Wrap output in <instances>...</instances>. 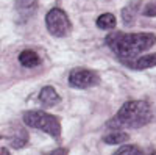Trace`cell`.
<instances>
[{"mask_svg": "<svg viewBox=\"0 0 156 155\" xmlns=\"http://www.w3.org/2000/svg\"><path fill=\"white\" fill-rule=\"evenodd\" d=\"M106 44L115 55L122 58H134L156 44L153 33H112L106 38Z\"/></svg>", "mask_w": 156, "mask_h": 155, "instance_id": "obj_1", "label": "cell"}, {"mask_svg": "<svg viewBox=\"0 0 156 155\" xmlns=\"http://www.w3.org/2000/svg\"><path fill=\"white\" fill-rule=\"evenodd\" d=\"M151 121L150 105L144 100H128L106 124L109 128H139Z\"/></svg>", "mask_w": 156, "mask_h": 155, "instance_id": "obj_2", "label": "cell"}, {"mask_svg": "<svg viewBox=\"0 0 156 155\" xmlns=\"http://www.w3.org/2000/svg\"><path fill=\"white\" fill-rule=\"evenodd\" d=\"M23 122L31 128H37L51 138H59L61 136V124L56 116L41 111V110H31V111H25L22 116Z\"/></svg>", "mask_w": 156, "mask_h": 155, "instance_id": "obj_3", "label": "cell"}, {"mask_svg": "<svg viewBox=\"0 0 156 155\" xmlns=\"http://www.w3.org/2000/svg\"><path fill=\"white\" fill-rule=\"evenodd\" d=\"M45 25L51 36L55 38H64L70 33L72 24L69 20V16L61 8H53L47 13L45 16Z\"/></svg>", "mask_w": 156, "mask_h": 155, "instance_id": "obj_4", "label": "cell"}, {"mask_svg": "<svg viewBox=\"0 0 156 155\" xmlns=\"http://www.w3.org/2000/svg\"><path fill=\"white\" fill-rule=\"evenodd\" d=\"M69 85L78 89H86V88H92L100 83V77L97 72L84 69V68H75L69 74Z\"/></svg>", "mask_w": 156, "mask_h": 155, "instance_id": "obj_5", "label": "cell"}, {"mask_svg": "<svg viewBox=\"0 0 156 155\" xmlns=\"http://www.w3.org/2000/svg\"><path fill=\"white\" fill-rule=\"evenodd\" d=\"M39 102L42 103L44 107L50 108V107H55L61 102V97L59 94L56 93V89L53 86H44L39 93Z\"/></svg>", "mask_w": 156, "mask_h": 155, "instance_id": "obj_6", "label": "cell"}, {"mask_svg": "<svg viewBox=\"0 0 156 155\" xmlns=\"http://www.w3.org/2000/svg\"><path fill=\"white\" fill-rule=\"evenodd\" d=\"M129 68H134L139 71H144V69H151L156 68V54H148L144 57H139L134 61H129Z\"/></svg>", "mask_w": 156, "mask_h": 155, "instance_id": "obj_7", "label": "cell"}, {"mask_svg": "<svg viewBox=\"0 0 156 155\" xmlns=\"http://www.w3.org/2000/svg\"><path fill=\"white\" fill-rule=\"evenodd\" d=\"M19 63L23 68H36L41 64V57L34 50H23L19 54Z\"/></svg>", "mask_w": 156, "mask_h": 155, "instance_id": "obj_8", "label": "cell"}, {"mask_svg": "<svg viewBox=\"0 0 156 155\" xmlns=\"http://www.w3.org/2000/svg\"><path fill=\"white\" fill-rule=\"evenodd\" d=\"M128 139H129L128 133H125L122 130H114V132L103 136V143H106V144H123Z\"/></svg>", "mask_w": 156, "mask_h": 155, "instance_id": "obj_9", "label": "cell"}, {"mask_svg": "<svg viewBox=\"0 0 156 155\" xmlns=\"http://www.w3.org/2000/svg\"><path fill=\"white\" fill-rule=\"evenodd\" d=\"M37 6V0H17L16 2V9L19 11V14L28 17L31 13Z\"/></svg>", "mask_w": 156, "mask_h": 155, "instance_id": "obj_10", "label": "cell"}, {"mask_svg": "<svg viewBox=\"0 0 156 155\" xmlns=\"http://www.w3.org/2000/svg\"><path fill=\"white\" fill-rule=\"evenodd\" d=\"M117 24V19L111 13H105V14H100L97 19V27L101 30H112Z\"/></svg>", "mask_w": 156, "mask_h": 155, "instance_id": "obj_11", "label": "cell"}, {"mask_svg": "<svg viewBox=\"0 0 156 155\" xmlns=\"http://www.w3.org/2000/svg\"><path fill=\"white\" fill-rule=\"evenodd\" d=\"M137 9H139V2H137V0H134V2H131V3H128L122 9V19H123V22L126 25L131 24L134 20V17L137 14Z\"/></svg>", "mask_w": 156, "mask_h": 155, "instance_id": "obj_12", "label": "cell"}, {"mask_svg": "<svg viewBox=\"0 0 156 155\" xmlns=\"http://www.w3.org/2000/svg\"><path fill=\"white\" fill-rule=\"evenodd\" d=\"M28 143V133L23 130V128H19V130L11 136V146L14 149H22L23 146H27Z\"/></svg>", "mask_w": 156, "mask_h": 155, "instance_id": "obj_13", "label": "cell"}, {"mask_svg": "<svg viewBox=\"0 0 156 155\" xmlns=\"http://www.w3.org/2000/svg\"><path fill=\"white\" fill-rule=\"evenodd\" d=\"M142 13L147 17H154L156 16V3H147L144 6V9H142Z\"/></svg>", "mask_w": 156, "mask_h": 155, "instance_id": "obj_14", "label": "cell"}, {"mask_svg": "<svg viewBox=\"0 0 156 155\" xmlns=\"http://www.w3.org/2000/svg\"><path fill=\"white\" fill-rule=\"evenodd\" d=\"M134 149H136V146H122V147H119V150H115L112 155H131Z\"/></svg>", "mask_w": 156, "mask_h": 155, "instance_id": "obj_15", "label": "cell"}, {"mask_svg": "<svg viewBox=\"0 0 156 155\" xmlns=\"http://www.w3.org/2000/svg\"><path fill=\"white\" fill-rule=\"evenodd\" d=\"M47 155H67V149H64V147H59V149H55V150L48 152Z\"/></svg>", "mask_w": 156, "mask_h": 155, "instance_id": "obj_16", "label": "cell"}, {"mask_svg": "<svg viewBox=\"0 0 156 155\" xmlns=\"http://www.w3.org/2000/svg\"><path fill=\"white\" fill-rule=\"evenodd\" d=\"M131 155H145V152H144V150H140V149H137V147H136V149L133 150V153H131Z\"/></svg>", "mask_w": 156, "mask_h": 155, "instance_id": "obj_17", "label": "cell"}, {"mask_svg": "<svg viewBox=\"0 0 156 155\" xmlns=\"http://www.w3.org/2000/svg\"><path fill=\"white\" fill-rule=\"evenodd\" d=\"M0 152H2V155H9V152H8L5 147H2V149H0Z\"/></svg>", "mask_w": 156, "mask_h": 155, "instance_id": "obj_18", "label": "cell"}]
</instances>
